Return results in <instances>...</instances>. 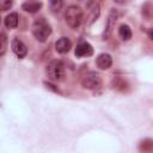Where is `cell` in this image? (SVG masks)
<instances>
[{"label":"cell","mask_w":153,"mask_h":153,"mask_svg":"<svg viewBox=\"0 0 153 153\" xmlns=\"http://www.w3.org/2000/svg\"><path fill=\"white\" fill-rule=\"evenodd\" d=\"M32 33L39 42H44L51 33L50 25L45 22L44 18H37L32 26Z\"/></svg>","instance_id":"7a4b0ae2"},{"label":"cell","mask_w":153,"mask_h":153,"mask_svg":"<svg viewBox=\"0 0 153 153\" xmlns=\"http://www.w3.org/2000/svg\"><path fill=\"white\" fill-rule=\"evenodd\" d=\"M62 5H63L62 1H60V0H54V1L50 2V10H51L54 13L60 12V10L62 8Z\"/></svg>","instance_id":"9a60e30c"},{"label":"cell","mask_w":153,"mask_h":153,"mask_svg":"<svg viewBox=\"0 0 153 153\" xmlns=\"http://www.w3.org/2000/svg\"><path fill=\"white\" fill-rule=\"evenodd\" d=\"M118 36H120L123 41L130 39V38H131V30H130V27H129L128 25H126V24H122V25L120 26V29H118Z\"/></svg>","instance_id":"7c38bea8"},{"label":"cell","mask_w":153,"mask_h":153,"mask_svg":"<svg viewBox=\"0 0 153 153\" xmlns=\"http://www.w3.org/2000/svg\"><path fill=\"white\" fill-rule=\"evenodd\" d=\"M88 6V5H87ZM91 6L92 7H90V17H88V24H91V23H93L97 18H98V16H99V5L97 4V2H91Z\"/></svg>","instance_id":"4fadbf2b"},{"label":"cell","mask_w":153,"mask_h":153,"mask_svg":"<svg viewBox=\"0 0 153 153\" xmlns=\"http://www.w3.org/2000/svg\"><path fill=\"white\" fill-rule=\"evenodd\" d=\"M42 7V2L41 1H26L22 5V8L29 13H35L37 12L39 8Z\"/></svg>","instance_id":"30bf717a"},{"label":"cell","mask_w":153,"mask_h":153,"mask_svg":"<svg viewBox=\"0 0 153 153\" xmlns=\"http://www.w3.org/2000/svg\"><path fill=\"white\" fill-rule=\"evenodd\" d=\"M5 25H6V27H8V29H14V27H17V25H18V14H17L16 12L10 13V14L5 18Z\"/></svg>","instance_id":"8fae6325"},{"label":"cell","mask_w":153,"mask_h":153,"mask_svg":"<svg viewBox=\"0 0 153 153\" xmlns=\"http://www.w3.org/2000/svg\"><path fill=\"white\" fill-rule=\"evenodd\" d=\"M112 65V57L110 54H106V53H103L100 55H98L97 57V66L100 68V69H108L110 68Z\"/></svg>","instance_id":"9c48e42d"},{"label":"cell","mask_w":153,"mask_h":153,"mask_svg":"<svg viewBox=\"0 0 153 153\" xmlns=\"http://www.w3.org/2000/svg\"><path fill=\"white\" fill-rule=\"evenodd\" d=\"M7 36L5 33H0V56L6 53L7 49Z\"/></svg>","instance_id":"5bb4252c"},{"label":"cell","mask_w":153,"mask_h":153,"mask_svg":"<svg viewBox=\"0 0 153 153\" xmlns=\"http://www.w3.org/2000/svg\"><path fill=\"white\" fill-rule=\"evenodd\" d=\"M47 73H48V76L54 81H59V80L63 79V76H65L63 62L60 60H53L47 67Z\"/></svg>","instance_id":"3957f363"},{"label":"cell","mask_w":153,"mask_h":153,"mask_svg":"<svg viewBox=\"0 0 153 153\" xmlns=\"http://www.w3.org/2000/svg\"><path fill=\"white\" fill-rule=\"evenodd\" d=\"M74 54L76 57H84V56H91L93 54V48L90 43L87 42H80L75 50H74Z\"/></svg>","instance_id":"5b68a950"},{"label":"cell","mask_w":153,"mask_h":153,"mask_svg":"<svg viewBox=\"0 0 153 153\" xmlns=\"http://www.w3.org/2000/svg\"><path fill=\"white\" fill-rule=\"evenodd\" d=\"M12 1L11 0H0V11H6L12 6Z\"/></svg>","instance_id":"2e32d148"},{"label":"cell","mask_w":153,"mask_h":153,"mask_svg":"<svg viewBox=\"0 0 153 153\" xmlns=\"http://www.w3.org/2000/svg\"><path fill=\"white\" fill-rule=\"evenodd\" d=\"M116 19H117V12L115 10H112L109 16H108V20H106V25H105V30H104V33H103V37L104 39L109 38V36L111 35L112 32V29L115 26V23H116Z\"/></svg>","instance_id":"52a82bcc"},{"label":"cell","mask_w":153,"mask_h":153,"mask_svg":"<svg viewBox=\"0 0 153 153\" xmlns=\"http://www.w3.org/2000/svg\"><path fill=\"white\" fill-rule=\"evenodd\" d=\"M81 85L87 90H97L102 85V79L97 73H88L82 78Z\"/></svg>","instance_id":"277c9868"},{"label":"cell","mask_w":153,"mask_h":153,"mask_svg":"<svg viewBox=\"0 0 153 153\" xmlns=\"http://www.w3.org/2000/svg\"><path fill=\"white\" fill-rule=\"evenodd\" d=\"M11 48L13 50V53L19 57V59H23L26 54H27V48L26 45L18 38H14L11 43Z\"/></svg>","instance_id":"8992f818"},{"label":"cell","mask_w":153,"mask_h":153,"mask_svg":"<svg viewBox=\"0 0 153 153\" xmlns=\"http://www.w3.org/2000/svg\"><path fill=\"white\" fill-rule=\"evenodd\" d=\"M71 48H72V42H71V39L67 38V37H61V38H59V39L55 42V49H56V51L60 53V54H66V53H68V51L71 50Z\"/></svg>","instance_id":"ba28073f"},{"label":"cell","mask_w":153,"mask_h":153,"mask_svg":"<svg viewBox=\"0 0 153 153\" xmlns=\"http://www.w3.org/2000/svg\"><path fill=\"white\" fill-rule=\"evenodd\" d=\"M65 18H66V23L72 29H76L80 26V24L82 23V19H84L82 10L76 5H71L67 7V10L65 12Z\"/></svg>","instance_id":"6da1fadb"}]
</instances>
